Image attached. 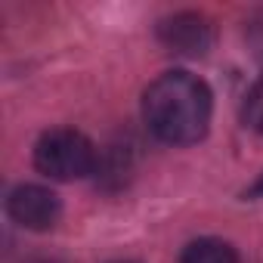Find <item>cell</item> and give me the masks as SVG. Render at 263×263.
I'll list each match as a JSON object with an SVG mask.
<instances>
[{
    "label": "cell",
    "instance_id": "7a4b0ae2",
    "mask_svg": "<svg viewBox=\"0 0 263 263\" xmlns=\"http://www.w3.org/2000/svg\"><path fill=\"white\" fill-rule=\"evenodd\" d=\"M34 167L50 180H81L96 167V146L71 127H56L37 140Z\"/></svg>",
    "mask_w": 263,
    "mask_h": 263
},
{
    "label": "cell",
    "instance_id": "52a82bcc",
    "mask_svg": "<svg viewBox=\"0 0 263 263\" xmlns=\"http://www.w3.org/2000/svg\"><path fill=\"white\" fill-rule=\"evenodd\" d=\"M248 195H251V198H263V177H260V180L248 189Z\"/></svg>",
    "mask_w": 263,
    "mask_h": 263
},
{
    "label": "cell",
    "instance_id": "3957f363",
    "mask_svg": "<svg viewBox=\"0 0 263 263\" xmlns=\"http://www.w3.org/2000/svg\"><path fill=\"white\" fill-rule=\"evenodd\" d=\"M158 41L180 56H204L214 44V25L198 13H177L158 22Z\"/></svg>",
    "mask_w": 263,
    "mask_h": 263
},
{
    "label": "cell",
    "instance_id": "277c9868",
    "mask_svg": "<svg viewBox=\"0 0 263 263\" xmlns=\"http://www.w3.org/2000/svg\"><path fill=\"white\" fill-rule=\"evenodd\" d=\"M7 211H10V217L19 226L34 229V232H44V229L56 226V220L62 214V204H59L56 192H50L44 186H19V189L10 192Z\"/></svg>",
    "mask_w": 263,
    "mask_h": 263
},
{
    "label": "cell",
    "instance_id": "8992f818",
    "mask_svg": "<svg viewBox=\"0 0 263 263\" xmlns=\"http://www.w3.org/2000/svg\"><path fill=\"white\" fill-rule=\"evenodd\" d=\"M241 118H245V124L254 130V134L263 137V81H257L251 87V93L245 99V108H241Z\"/></svg>",
    "mask_w": 263,
    "mask_h": 263
},
{
    "label": "cell",
    "instance_id": "6da1fadb",
    "mask_svg": "<svg viewBox=\"0 0 263 263\" xmlns=\"http://www.w3.org/2000/svg\"><path fill=\"white\" fill-rule=\"evenodd\" d=\"M214 96L211 87L189 71L161 74L143 96L146 127L171 146H192L211 127Z\"/></svg>",
    "mask_w": 263,
    "mask_h": 263
},
{
    "label": "cell",
    "instance_id": "5b68a950",
    "mask_svg": "<svg viewBox=\"0 0 263 263\" xmlns=\"http://www.w3.org/2000/svg\"><path fill=\"white\" fill-rule=\"evenodd\" d=\"M180 263H238V254L229 241L220 238H198L192 245H186Z\"/></svg>",
    "mask_w": 263,
    "mask_h": 263
}]
</instances>
